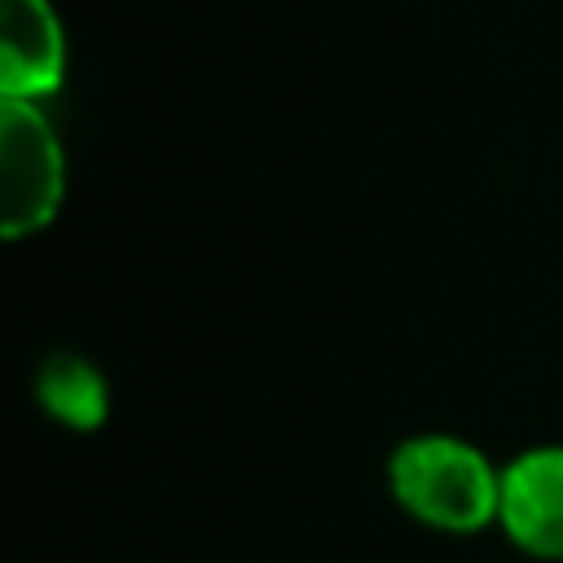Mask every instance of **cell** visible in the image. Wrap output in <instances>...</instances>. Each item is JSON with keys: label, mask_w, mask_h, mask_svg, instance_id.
<instances>
[{"label": "cell", "mask_w": 563, "mask_h": 563, "mask_svg": "<svg viewBox=\"0 0 563 563\" xmlns=\"http://www.w3.org/2000/svg\"><path fill=\"white\" fill-rule=\"evenodd\" d=\"M391 497L427 528L479 532L501 510V471L457 435H413L387 457Z\"/></svg>", "instance_id": "6da1fadb"}, {"label": "cell", "mask_w": 563, "mask_h": 563, "mask_svg": "<svg viewBox=\"0 0 563 563\" xmlns=\"http://www.w3.org/2000/svg\"><path fill=\"white\" fill-rule=\"evenodd\" d=\"M66 75V35L48 0H0L4 101H40Z\"/></svg>", "instance_id": "277c9868"}, {"label": "cell", "mask_w": 563, "mask_h": 563, "mask_svg": "<svg viewBox=\"0 0 563 563\" xmlns=\"http://www.w3.org/2000/svg\"><path fill=\"white\" fill-rule=\"evenodd\" d=\"M497 523L519 550L563 559V444H537L501 466Z\"/></svg>", "instance_id": "3957f363"}, {"label": "cell", "mask_w": 563, "mask_h": 563, "mask_svg": "<svg viewBox=\"0 0 563 563\" xmlns=\"http://www.w3.org/2000/svg\"><path fill=\"white\" fill-rule=\"evenodd\" d=\"M35 391L44 400V409L66 422V427H79V431H92L106 422L110 413V396H106V378L84 361V356H70V352H57L40 365V378H35Z\"/></svg>", "instance_id": "5b68a950"}, {"label": "cell", "mask_w": 563, "mask_h": 563, "mask_svg": "<svg viewBox=\"0 0 563 563\" xmlns=\"http://www.w3.org/2000/svg\"><path fill=\"white\" fill-rule=\"evenodd\" d=\"M66 189L62 145L35 101L0 106V229L4 238L40 233Z\"/></svg>", "instance_id": "7a4b0ae2"}]
</instances>
